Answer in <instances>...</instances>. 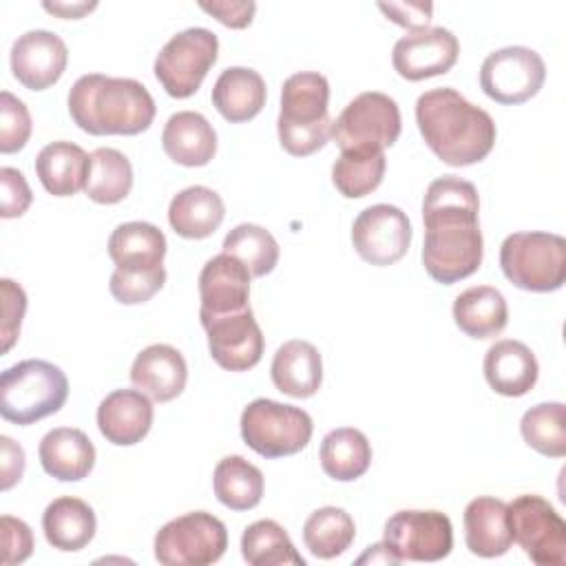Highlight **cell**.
<instances>
[{
  "label": "cell",
  "mask_w": 566,
  "mask_h": 566,
  "mask_svg": "<svg viewBox=\"0 0 566 566\" xmlns=\"http://www.w3.org/2000/svg\"><path fill=\"white\" fill-rule=\"evenodd\" d=\"M460 55L458 38L444 27H424L402 35L391 51L396 73L409 82L444 75Z\"/></svg>",
  "instance_id": "obj_16"
},
{
  "label": "cell",
  "mask_w": 566,
  "mask_h": 566,
  "mask_svg": "<svg viewBox=\"0 0 566 566\" xmlns=\"http://www.w3.org/2000/svg\"><path fill=\"white\" fill-rule=\"evenodd\" d=\"M199 321L208 334V352L219 367L228 371H248L261 360L265 338L252 307Z\"/></svg>",
  "instance_id": "obj_15"
},
{
  "label": "cell",
  "mask_w": 566,
  "mask_h": 566,
  "mask_svg": "<svg viewBox=\"0 0 566 566\" xmlns=\"http://www.w3.org/2000/svg\"><path fill=\"white\" fill-rule=\"evenodd\" d=\"M161 146L175 164L197 168L214 157L217 133L201 113L179 111L168 117L161 130Z\"/></svg>",
  "instance_id": "obj_24"
},
{
  "label": "cell",
  "mask_w": 566,
  "mask_h": 566,
  "mask_svg": "<svg viewBox=\"0 0 566 566\" xmlns=\"http://www.w3.org/2000/svg\"><path fill=\"white\" fill-rule=\"evenodd\" d=\"M153 402L139 389H115L97 407L99 433L117 447L142 442L153 427Z\"/></svg>",
  "instance_id": "obj_19"
},
{
  "label": "cell",
  "mask_w": 566,
  "mask_h": 566,
  "mask_svg": "<svg viewBox=\"0 0 566 566\" xmlns=\"http://www.w3.org/2000/svg\"><path fill=\"white\" fill-rule=\"evenodd\" d=\"M108 256L124 272L159 270L164 268L166 237L148 221L119 223L108 237Z\"/></svg>",
  "instance_id": "obj_23"
},
{
  "label": "cell",
  "mask_w": 566,
  "mask_h": 566,
  "mask_svg": "<svg viewBox=\"0 0 566 566\" xmlns=\"http://www.w3.org/2000/svg\"><path fill=\"white\" fill-rule=\"evenodd\" d=\"M42 531L53 548L73 553L82 551L95 537L97 517L88 502L73 495H62L44 509Z\"/></svg>",
  "instance_id": "obj_28"
},
{
  "label": "cell",
  "mask_w": 566,
  "mask_h": 566,
  "mask_svg": "<svg viewBox=\"0 0 566 566\" xmlns=\"http://www.w3.org/2000/svg\"><path fill=\"white\" fill-rule=\"evenodd\" d=\"M524 442L546 458L566 455V407L562 402H539L524 411L520 420Z\"/></svg>",
  "instance_id": "obj_37"
},
{
  "label": "cell",
  "mask_w": 566,
  "mask_h": 566,
  "mask_svg": "<svg viewBox=\"0 0 566 566\" xmlns=\"http://www.w3.org/2000/svg\"><path fill=\"white\" fill-rule=\"evenodd\" d=\"M46 11L51 13H57L60 18H82L84 13L93 11L97 7V2H44L42 4Z\"/></svg>",
  "instance_id": "obj_48"
},
{
  "label": "cell",
  "mask_w": 566,
  "mask_h": 566,
  "mask_svg": "<svg viewBox=\"0 0 566 566\" xmlns=\"http://www.w3.org/2000/svg\"><path fill=\"white\" fill-rule=\"evenodd\" d=\"M484 378L489 387L509 398L528 394L539 376V365L528 345L515 338L493 343L484 354Z\"/></svg>",
  "instance_id": "obj_21"
},
{
  "label": "cell",
  "mask_w": 566,
  "mask_h": 566,
  "mask_svg": "<svg viewBox=\"0 0 566 566\" xmlns=\"http://www.w3.org/2000/svg\"><path fill=\"white\" fill-rule=\"evenodd\" d=\"M513 542L537 566H562L566 562V522L542 495H517L506 504Z\"/></svg>",
  "instance_id": "obj_11"
},
{
  "label": "cell",
  "mask_w": 566,
  "mask_h": 566,
  "mask_svg": "<svg viewBox=\"0 0 566 566\" xmlns=\"http://www.w3.org/2000/svg\"><path fill=\"white\" fill-rule=\"evenodd\" d=\"M226 206L219 192L208 186L179 190L168 206V223L184 239H206L223 221Z\"/></svg>",
  "instance_id": "obj_29"
},
{
  "label": "cell",
  "mask_w": 566,
  "mask_h": 566,
  "mask_svg": "<svg viewBox=\"0 0 566 566\" xmlns=\"http://www.w3.org/2000/svg\"><path fill=\"white\" fill-rule=\"evenodd\" d=\"M31 115L13 93H0V153H18L31 137Z\"/></svg>",
  "instance_id": "obj_40"
},
{
  "label": "cell",
  "mask_w": 566,
  "mask_h": 566,
  "mask_svg": "<svg viewBox=\"0 0 566 566\" xmlns=\"http://www.w3.org/2000/svg\"><path fill=\"white\" fill-rule=\"evenodd\" d=\"M188 380V365L181 352L166 343L144 347L130 365V382L150 400L168 402L177 398Z\"/></svg>",
  "instance_id": "obj_20"
},
{
  "label": "cell",
  "mask_w": 566,
  "mask_h": 566,
  "mask_svg": "<svg viewBox=\"0 0 566 566\" xmlns=\"http://www.w3.org/2000/svg\"><path fill=\"white\" fill-rule=\"evenodd\" d=\"M500 268L520 290L555 292L566 281V241L555 232H513L500 245Z\"/></svg>",
  "instance_id": "obj_6"
},
{
  "label": "cell",
  "mask_w": 566,
  "mask_h": 566,
  "mask_svg": "<svg viewBox=\"0 0 566 566\" xmlns=\"http://www.w3.org/2000/svg\"><path fill=\"white\" fill-rule=\"evenodd\" d=\"M69 398L64 371L42 358H27L7 367L0 376V413L4 420L27 427L62 409Z\"/></svg>",
  "instance_id": "obj_5"
},
{
  "label": "cell",
  "mask_w": 566,
  "mask_h": 566,
  "mask_svg": "<svg viewBox=\"0 0 566 566\" xmlns=\"http://www.w3.org/2000/svg\"><path fill=\"white\" fill-rule=\"evenodd\" d=\"M356 537V524L345 509L321 506L303 524V542L318 559L343 555Z\"/></svg>",
  "instance_id": "obj_36"
},
{
  "label": "cell",
  "mask_w": 566,
  "mask_h": 566,
  "mask_svg": "<svg viewBox=\"0 0 566 566\" xmlns=\"http://www.w3.org/2000/svg\"><path fill=\"white\" fill-rule=\"evenodd\" d=\"M382 546L396 564L440 562L453 548V526L440 511L405 509L385 522Z\"/></svg>",
  "instance_id": "obj_12"
},
{
  "label": "cell",
  "mask_w": 566,
  "mask_h": 566,
  "mask_svg": "<svg viewBox=\"0 0 566 566\" xmlns=\"http://www.w3.org/2000/svg\"><path fill=\"white\" fill-rule=\"evenodd\" d=\"M155 559L164 566H208L228 548L226 524L208 511H190L166 522L155 535Z\"/></svg>",
  "instance_id": "obj_9"
},
{
  "label": "cell",
  "mask_w": 566,
  "mask_h": 566,
  "mask_svg": "<svg viewBox=\"0 0 566 566\" xmlns=\"http://www.w3.org/2000/svg\"><path fill=\"white\" fill-rule=\"evenodd\" d=\"M416 124L431 153L449 166L478 164L495 146L493 117L451 86L424 91L416 99Z\"/></svg>",
  "instance_id": "obj_2"
},
{
  "label": "cell",
  "mask_w": 566,
  "mask_h": 566,
  "mask_svg": "<svg viewBox=\"0 0 566 566\" xmlns=\"http://www.w3.org/2000/svg\"><path fill=\"white\" fill-rule=\"evenodd\" d=\"M155 113L153 95L133 77L86 73L69 91V115L88 135H137Z\"/></svg>",
  "instance_id": "obj_3"
},
{
  "label": "cell",
  "mask_w": 566,
  "mask_h": 566,
  "mask_svg": "<svg viewBox=\"0 0 566 566\" xmlns=\"http://www.w3.org/2000/svg\"><path fill=\"white\" fill-rule=\"evenodd\" d=\"M2 352H9L20 334V323L27 312V294L24 290L11 281L2 279Z\"/></svg>",
  "instance_id": "obj_43"
},
{
  "label": "cell",
  "mask_w": 566,
  "mask_h": 566,
  "mask_svg": "<svg viewBox=\"0 0 566 566\" xmlns=\"http://www.w3.org/2000/svg\"><path fill=\"white\" fill-rule=\"evenodd\" d=\"M13 77L29 91H44L53 86L69 62V49L64 40L46 29H31L11 46Z\"/></svg>",
  "instance_id": "obj_17"
},
{
  "label": "cell",
  "mask_w": 566,
  "mask_h": 566,
  "mask_svg": "<svg viewBox=\"0 0 566 566\" xmlns=\"http://www.w3.org/2000/svg\"><path fill=\"white\" fill-rule=\"evenodd\" d=\"M270 376L281 394L292 398H310L321 389L323 360L318 349L301 338L283 343L270 365Z\"/></svg>",
  "instance_id": "obj_25"
},
{
  "label": "cell",
  "mask_w": 566,
  "mask_h": 566,
  "mask_svg": "<svg viewBox=\"0 0 566 566\" xmlns=\"http://www.w3.org/2000/svg\"><path fill=\"white\" fill-rule=\"evenodd\" d=\"M250 272L232 254L208 259L199 272V318L223 316L250 307Z\"/></svg>",
  "instance_id": "obj_18"
},
{
  "label": "cell",
  "mask_w": 566,
  "mask_h": 566,
  "mask_svg": "<svg viewBox=\"0 0 566 566\" xmlns=\"http://www.w3.org/2000/svg\"><path fill=\"white\" fill-rule=\"evenodd\" d=\"M327 104L329 82L325 75L301 71L283 82L276 133L285 153L307 157L327 144L332 137Z\"/></svg>",
  "instance_id": "obj_4"
},
{
  "label": "cell",
  "mask_w": 566,
  "mask_h": 566,
  "mask_svg": "<svg viewBox=\"0 0 566 566\" xmlns=\"http://www.w3.org/2000/svg\"><path fill=\"white\" fill-rule=\"evenodd\" d=\"M263 473L241 455H226L212 473L217 500L232 511H250L263 497Z\"/></svg>",
  "instance_id": "obj_33"
},
{
  "label": "cell",
  "mask_w": 566,
  "mask_h": 566,
  "mask_svg": "<svg viewBox=\"0 0 566 566\" xmlns=\"http://www.w3.org/2000/svg\"><path fill=\"white\" fill-rule=\"evenodd\" d=\"M546 80V64L535 49L504 46L489 53L480 66V86L497 104H522L539 93Z\"/></svg>",
  "instance_id": "obj_13"
},
{
  "label": "cell",
  "mask_w": 566,
  "mask_h": 566,
  "mask_svg": "<svg viewBox=\"0 0 566 566\" xmlns=\"http://www.w3.org/2000/svg\"><path fill=\"white\" fill-rule=\"evenodd\" d=\"M478 212L480 197L471 181L442 175L427 186L422 199V265L436 283H458L480 268L484 241Z\"/></svg>",
  "instance_id": "obj_1"
},
{
  "label": "cell",
  "mask_w": 566,
  "mask_h": 566,
  "mask_svg": "<svg viewBox=\"0 0 566 566\" xmlns=\"http://www.w3.org/2000/svg\"><path fill=\"white\" fill-rule=\"evenodd\" d=\"M166 283V270H153V272H124L117 270L111 274L108 290L113 298L122 305H139L153 298Z\"/></svg>",
  "instance_id": "obj_41"
},
{
  "label": "cell",
  "mask_w": 566,
  "mask_h": 566,
  "mask_svg": "<svg viewBox=\"0 0 566 566\" xmlns=\"http://www.w3.org/2000/svg\"><path fill=\"white\" fill-rule=\"evenodd\" d=\"M223 252L237 256L250 272V276H265L279 263V243L256 223H239L223 239Z\"/></svg>",
  "instance_id": "obj_38"
},
{
  "label": "cell",
  "mask_w": 566,
  "mask_h": 566,
  "mask_svg": "<svg viewBox=\"0 0 566 566\" xmlns=\"http://www.w3.org/2000/svg\"><path fill=\"white\" fill-rule=\"evenodd\" d=\"M199 7L230 29L248 27L256 11V4L252 0H212V2H199Z\"/></svg>",
  "instance_id": "obj_46"
},
{
  "label": "cell",
  "mask_w": 566,
  "mask_h": 566,
  "mask_svg": "<svg viewBox=\"0 0 566 566\" xmlns=\"http://www.w3.org/2000/svg\"><path fill=\"white\" fill-rule=\"evenodd\" d=\"M464 539L467 548L478 557H500L511 544V528L506 520V502L480 495L464 509Z\"/></svg>",
  "instance_id": "obj_27"
},
{
  "label": "cell",
  "mask_w": 566,
  "mask_h": 566,
  "mask_svg": "<svg viewBox=\"0 0 566 566\" xmlns=\"http://www.w3.org/2000/svg\"><path fill=\"white\" fill-rule=\"evenodd\" d=\"M378 9L396 24L418 31L429 27L433 4L431 2H378Z\"/></svg>",
  "instance_id": "obj_45"
},
{
  "label": "cell",
  "mask_w": 566,
  "mask_h": 566,
  "mask_svg": "<svg viewBox=\"0 0 566 566\" xmlns=\"http://www.w3.org/2000/svg\"><path fill=\"white\" fill-rule=\"evenodd\" d=\"M219 40L210 29L190 27L175 33L157 53L153 71L170 97L195 95L217 62Z\"/></svg>",
  "instance_id": "obj_10"
},
{
  "label": "cell",
  "mask_w": 566,
  "mask_h": 566,
  "mask_svg": "<svg viewBox=\"0 0 566 566\" xmlns=\"http://www.w3.org/2000/svg\"><path fill=\"white\" fill-rule=\"evenodd\" d=\"M35 172L44 190L53 197H73L84 188L88 155L73 142H51L35 157Z\"/></svg>",
  "instance_id": "obj_31"
},
{
  "label": "cell",
  "mask_w": 566,
  "mask_h": 566,
  "mask_svg": "<svg viewBox=\"0 0 566 566\" xmlns=\"http://www.w3.org/2000/svg\"><path fill=\"white\" fill-rule=\"evenodd\" d=\"M268 88L259 71L248 66H228L212 86V104L223 119L232 124L248 122L265 106Z\"/></svg>",
  "instance_id": "obj_26"
},
{
  "label": "cell",
  "mask_w": 566,
  "mask_h": 566,
  "mask_svg": "<svg viewBox=\"0 0 566 566\" xmlns=\"http://www.w3.org/2000/svg\"><path fill=\"white\" fill-rule=\"evenodd\" d=\"M400 128L396 99L380 91H365L332 122V139L340 153H378L396 144Z\"/></svg>",
  "instance_id": "obj_8"
},
{
  "label": "cell",
  "mask_w": 566,
  "mask_h": 566,
  "mask_svg": "<svg viewBox=\"0 0 566 566\" xmlns=\"http://www.w3.org/2000/svg\"><path fill=\"white\" fill-rule=\"evenodd\" d=\"M352 243L358 256L371 265L382 268L400 261L411 243L407 212L391 203L367 206L354 219Z\"/></svg>",
  "instance_id": "obj_14"
},
{
  "label": "cell",
  "mask_w": 566,
  "mask_h": 566,
  "mask_svg": "<svg viewBox=\"0 0 566 566\" xmlns=\"http://www.w3.org/2000/svg\"><path fill=\"white\" fill-rule=\"evenodd\" d=\"M387 168L385 150L378 153H340L332 166V184L347 199H360L374 192Z\"/></svg>",
  "instance_id": "obj_39"
},
{
  "label": "cell",
  "mask_w": 566,
  "mask_h": 566,
  "mask_svg": "<svg viewBox=\"0 0 566 566\" xmlns=\"http://www.w3.org/2000/svg\"><path fill=\"white\" fill-rule=\"evenodd\" d=\"M44 473L60 482L84 480L95 467V447L91 438L75 427H55L44 433L38 447Z\"/></svg>",
  "instance_id": "obj_22"
},
{
  "label": "cell",
  "mask_w": 566,
  "mask_h": 566,
  "mask_svg": "<svg viewBox=\"0 0 566 566\" xmlns=\"http://www.w3.org/2000/svg\"><path fill=\"white\" fill-rule=\"evenodd\" d=\"M133 188V166L117 148H95L88 155L84 192L95 203H119Z\"/></svg>",
  "instance_id": "obj_34"
},
{
  "label": "cell",
  "mask_w": 566,
  "mask_h": 566,
  "mask_svg": "<svg viewBox=\"0 0 566 566\" xmlns=\"http://www.w3.org/2000/svg\"><path fill=\"white\" fill-rule=\"evenodd\" d=\"M0 526H2V564L4 566L22 564L33 551V533L29 524L18 517L2 515Z\"/></svg>",
  "instance_id": "obj_44"
},
{
  "label": "cell",
  "mask_w": 566,
  "mask_h": 566,
  "mask_svg": "<svg viewBox=\"0 0 566 566\" xmlns=\"http://www.w3.org/2000/svg\"><path fill=\"white\" fill-rule=\"evenodd\" d=\"M321 467L338 482L358 480L371 464V444L367 436L354 427L332 429L321 442Z\"/></svg>",
  "instance_id": "obj_32"
},
{
  "label": "cell",
  "mask_w": 566,
  "mask_h": 566,
  "mask_svg": "<svg viewBox=\"0 0 566 566\" xmlns=\"http://www.w3.org/2000/svg\"><path fill=\"white\" fill-rule=\"evenodd\" d=\"M453 321L471 338H493L509 323L504 294L491 285H473L453 301Z\"/></svg>",
  "instance_id": "obj_30"
},
{
  "label": "cell",
  "mask_w": 566,
  "mask_h": 566,
  "mask_svg": "<svg viewBox=\"0 0 566 566\" xmlns=\"http://www.w3.org/2000/svg\"><path fill=\"white\" fill-rule=\"evenodd\" d=\"M0 184H2V203H0V214L4 219H15L22 217L29 206H31V188L24 179V175L18 168L2 166L0 168Z\"/></svg>",
  "instance_id": "obj_42"
},
{
  "label": "cell",
  "mask_w": 566,
  "mask_h": 566,
  "mask_svg": "<svg viewBox=\"0 0 566 566\" xmlns=\"http://www.w3.org/2000/svg\"><path fill=\"white\" fill-rule=\"evenodd\" d=\"M0 447H2V460H0L2 491H9L15 482H20L24 473V451L9 436H0Z\"/></svg>",
  "instance_id": "obj_47"
},
{
  "label": "cell",
  "mask_w": 566,
  "mask_h": 566,
  "mask_svg": "<svg viewBox=\"0 0 566 566\" xmlns=\"http://www.w3.org/2000/svg\"><path fill=\"white\" fill-rule=\"evenodd\" d=\"M241 438L263 458H285L303 451L312 438V416L294 405L256 398L241 411Z\"/></svg>",
  "instance_id": "obj_7"
},
{
  "label": "cell",
  "mask_w": 566,
  "mask_h": 566,
  "mask_svg": "<svg viewBox=\"0 0 566 566\" xmlns=\"http://www.w3.org/2000/svg\"><path fill=\"white\" fill-rule=\"evenodd\" d=\"M241 555L250 566H305L287 531L274 520H256L245 526Z\"/></svg>",
  "instance_id": "obj_35"
}]
</instances>
